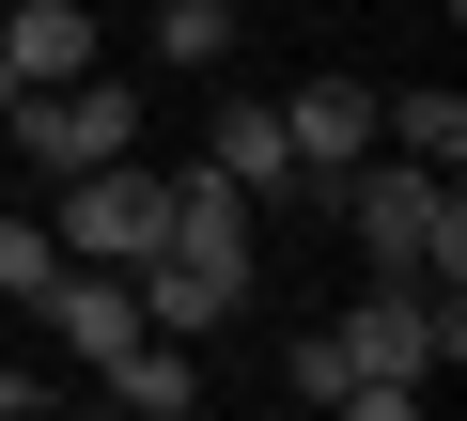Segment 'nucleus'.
I'll list each match as a JSON object with an SVG mask.
<instances>
[{
    "label": "nucleus",
    "mask_w": 467,
    "mask_h": 421,
    "mask_svg": "<svg viewBox=\"0 0 467 421\" xmlns=\"http://www.w3.org/2000/svg\"><path fill=\"white\" fill-rule=\"evenodd\" d=\"M202 156L250 187V219H265V203H312V187H296V141H281V94H218V110H202Z\"/></svg>",
    "instance_id": "nucleus-8"
},
{
    "label": "nucleus",
    "mask_w": 467,
    "mask_h": 421,
    "mask_svg": "<svg viewBox=\"0 0 467 421\" xmlns=\"http://www.w3.org/2000/svg\"><path fill=\"white\" fill-rule=\"evenodd\" d=\"M0 63L16 79H78L94 63V0H16V16H0Z\"/></svg>",
    "instance_id": "nucleus-12"
},
{
    "label": "nucleus",
    "mask_w": 467,
    "mask_h": 421,
    "mask_svg": "<svg viewBox=\"0 0 467 421\" xmlns=\"http://www.w3.org/2000/svg\"><path fill=\"white\" fill-rule=\"evenodd\" d=\"M374 141H389V156H420V172H467V94H451V79L374 94Z\"/></svg>",
    "instance_id": "nucleus-11"
},
{
    "label": "nucleus",
    "mask_w": 467,
    "mask_h": 421,
    "mask_svg": "<svg viewBox=\"0 0 467 421\" xmlns=\"http://www.w3.org/2000/svg\"><path fill=\"white\" fill-rule=\"evenodd\" d=\"M281 374H296V405H343V343H327V328H296V359H281Z\"/></svg>",
    "instance_id": "nucleus-15"
},
{
    "label": "nucleus",
    "mask_w": 467,
    "mask_h": 421,
    "mask_svg": "<svg viewBox=\"0 0 467 421\" xmlns=\"http://www.w3.org/2000/svg\"><path fill=\"white\" fill-rule=\"evenodd\" d=\"M327 343H343V405H358V421H405V405L467 359V312H451V281H374Z\"/></svg>",
    "instance_id": "nucleus-2"
},
{
    "label": "nucleus",
    "mask_w": 467,
    "mask_h": 421,
    "mask_svg": "<svg viewBox=\"0 0 467 421\" xmlns=\"http://www.w3.org/2000/svg\"><path fill=\"white\" fill-rule=\"evenodd\" d=\"M32 312H47L63 359H125V343H140V266H47Z\"/></svg>",
    "instance_id": "nucleus-5"
},
{
    "label": "nucleus",
    "mask_w": 467,
    "mask_h": 421,
    "mask_svg": "<svg viewBox=\"0 0 467 421\" xmlns=\"http://www.w3.org/2000/svg\"><path fill=\"white\" fill-rule=\"evenodd\" d=\"M94 390H109V405H140V421H187V405H202V343L140 328L125 359H94Z\"/></svg>",
    "instance_id": "nucleus-10"
},
{
    "label": "nucleus",
    "mask_w": 467,
    "mask_h": 421,
    "mask_svg": "<svg viewBox=\"0 0 467 421\" xmlns=\"http://www.w3.org/2000/svg\"><path fill=\"white\" fill-rule=\"evenodd\" d=\"M0 141L63 187V172H94V156H140V94H125L109 63H78V79H32L16 110H0Z\"/></svg>",
    "instance_id": "nucleus-3"
},
{
    "label": "nucleus",
    "mask_w": 467,
    "mask_h": 421,
    "mask_svg": "<svg viewBox=\"0 0 467 421\" xmlns=\"http://www.w3.org/2000/svg\"><path fill=\"white\" fill-rule=\"evenodd\" d=\"M156 63H234V0H156Z\"/></svg>",
    "instance_id": "nucleus-13"
},
{
    "label": "nucleus",
    "mask_w": 467,
    "mask_h": 421,
    "mask_svg": "<svg viewBox=\"0 0 467 421\" xmlns=\"http://www.w3.org/2000/svg\"><path fill=\"white\" fill-rule=\"evenodd\" d=\"M16 94H32V79H16V63H0V110H16Z\"/></svg>",
    "instance_id": "nucleus-17"
},
{
    "label": "nucleus",
    "mask_w": 467,
    "mask_h": 421,
    "mask_svg": "<svg viewBox=\"0 0 467 421\" xmlns=\"http://www.w3.org/2000/svg\"><path fill=\"white\" fill-rule=\"evenodd\" d=\"M234 312H250V266H202V250H156V266H140V328L202 343V328H234Z\"/></svg>",
    "instance_id": "nucleus-9"
},
{
    "label": "nucleus",
    "mask_w": 467,
    "mask_h": 421,
    "mask_svg": "<svg viewBox=\"0 0 467 421\" xmlns=\"http://www.w3.org/2000/svg\"><path fill=\"white\" fill-rule=\"evenodd\" d=\"M47 266H63V235H47V219H0V297H16V312H32V281H47Z\"/></svg>",
    "instance_id": "nucleus-14"
},
{
    "label": "nucleus",
    "mask_w": 467,
    "mask_h": 421,
    "mask_svg": "<svg viewBox=\"0 0 467 421\" xmlns=\"http://www.w3.org/2000/svg\"><path fill=\"white\" fill-rule=\"evenodd\" d=\"M281 141H296V187L327 203V187L374 156V94H358V79H296V94H281Z\"/></svg>",
    "instance_id": "nucleus-7"
},
{
    "label": "nucleus",
    "mask_w": 467,
    "mask_h": 421,
    "mask_svg": "<svg viewBox=\"0 0 467 421\" xmlns=\"http://www.w3.org/2000/svg\"><path fill=\"white\" fill-rule=\"evenodd\" d=\"M327 203H343V235L374 250V281H467V172H420V156L374 141Z\"/></svg>",
    "instance_id": "nucleus-1"
},
{
    "label": "nucleus",
    "mask_w": 467,
    "mask_h": 421,
    "mask_svg": "<svg viewBox=\"0 0 467 421\" xmlns=\"http://www.w3.org/2000/svg\"><path fill=\"white\" fill-rule=\"evenodd\" d=\"M47 405V374H16V359H0V421H32Z\"/></svg>",
    "instance_id": "nucleus-16"
},
{
    "label": "nucleus",
    "mask_w": 467,
    "mask_h": 421,
    "mask_svg": "<svg viewBox=\"0 0 467 421\" xmlns=\"http://www.w3.org/2000/svg\"><path fill=\"white\" fill-rule=\"evenodd\" d=\"M63 266H156V172L140 156H94V172H63Z\"/></svg>",
    "instance_id": "nucleus-4"
},
{
    "label": "nucleus",
    "mask_w": 467,
    "mask_h": 421,
    "mask_svg": "<svg viewBox=\"0 0 467 421\" xmlns=\"http://www.w3.org/2000/svg\"><path fill=\"white\" fill-rule=\"evenodd\" d=\"M156 250H202V266H250V187H234L202 141H187V172H156Z\"/></svg>",
    "instance_id": "nucleus-6"
}]
</instances>
